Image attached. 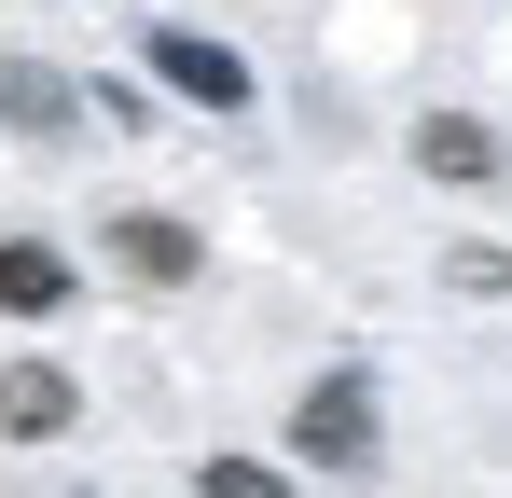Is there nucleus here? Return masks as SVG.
<instances>
[{"label":"nucleus","instance_id":"f257e3e1","mask_svg":"<svg viewBox=\"0 0 512 498\" xmlns=\"http://www.w3.org/2000/svg\"><path fill=\"white\" fill-rule=\"evenodd\" d=\"M374 457H388V415H374V374H360V360H333V374H305V388H291V457H277V471H291V485H305V471H333V485H360Z\"/></svg>","mask_w":512,"mask_h":498},{"label":"nucleus","instance_id":"f03ea898","mask_svg":"<svg viewBox=\"0 0 512 498\" xmlns=\"http://www.w3.org/2000/svg\"><path fill=\"white\" fill-rule=\"evenodd\" d=\"M139 70H153V97H180V111H208V125H236L263 97V70L222 42V28H180V14H153L139 28Z\"/></svg>","mask_w":512,"mask_h":498},{"label":"nucleus","instance_id":"7ed1b4c3","mask_svg":"<svg viewBox=\"0 0 512 498\" xmlns=\"http://www.w3.org/2000/svg\"><path fill=\"white\" fill-rule=\"evenodd\" d=\"M97 263H111L125 291H194V277H208V236H194L180 208H111V222H97Z\"/></svg>","mask_w":512,"mask_h":498},{"label":"nucleus","instance_id":"20e7f679","mask_svg":"<svg viewBox=\"0 0 512 498\" xmlns=\"http://www.w3.org/2000/svg\"><path fill=\"white\" fill-rule=\"evenodd\" d=\"M416 180H443V194H512V139L485 125V111H416Z\"/></svg>","mask_w":512,"mask_h":498},{"label":"nucleus","instance_id":"39448f33","mask_svg":"<svg viewBox=\"0 0 512 498\" xmlns=\"http://www.w3.org/2000/svg\"><path fill=\"white\" fill-rule=\"evenodd\" d=\"M84 305V249H56V236H0V319H70Z\"/></svg>","mask_w":512,"mask_h":498},{"label":"nucleus","instance_id":"423d86ee","mask_svg":"<svg viewBox=\"0 0 512 498\" xmlns=\"http://www.w3.org/2000/svg\"><path fill=\"white\" fill-rule=\"evenodd\" d=\"M70 429H84L70 360H0V443H70Z\"/></svg>","mask_w":512,"mask_h":498},{"label":"nucleus","instance_id":"0eeeda50","mask_svg":"<svg viewBox=\"0 0 512 498\" xmlns=\"http://www.w3.org/2000/svg\"><path fill=\"white\" fill-rule=\"evenodd\" d=\"M0 125L56 153V139H84V83L56 70V56H0Z\"/></svg>","mask_w":512,"mask_h":498},{"label":"nucleus","instance_id":"6e6552de","mask_svg":"<svg viewBox=\"0 0 512 498\" xmlns=\"http://www.w3.org/2000/svg\"><path fill=\"white\" fill-rule=\"evenodd\" d=\"M194 498H305L277 457H250V443H222V457H194Z\"/></svg>","mask_w":512,"mask_h":498},{"label":"nucleus","instance_id":"1a4fd4ad","mask_svg":"<svg viewBox=\"0 0 512 498\" xmlns=\"http://www.w3.org/2000/svg\"><path fill=\"white\" fill-rule=\"evenodd\" d=\"M443 291H457V305H512V249L499 236H457L443 249Z\"/></svg>","mask_w":512,"mask_h":498}]
</instances>
